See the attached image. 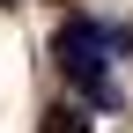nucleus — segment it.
<instances>
[{
    "label": "nucleus",
    "instance_id": "1",
    "mask_svg": "<svg viewBox=\"0 0 133 133\" xmlns=\"http://www.w3.org/2000/svg\"><path fill=\"white\" fill-rule=\"evenodd\" d=\"M104 22H89V15H66L59 22V37H52V52H59V66L81 81V96L89 104H118V89H111V74H104Z\"/></svg>",
    "mask_w": 133,
    "mask_h": 133
},
{
    "label": "nucleus",
    "instance_id": "2",
    "mask_svg": "<svg viewBox=\"0 0 133 133\" xmlns=\"http://www.w3.org/2000/svg\"><path fill=\"white\" fill-rule=\"evenodd\" d=\"M44 133H89V126H81V111H52V126H44Z\"/></svg>",
    "mask_w": 133,
    "mask_h": 133
},
{
    "label": "nucleus",
    "instance_id": "3",
    "mask_svg": "<svg viewBox=\"0 0 133 133\" xmlns=\"http://www.w3.org/2000/svg\"><path fill=\"white\" fill-rule=\"evenodd\" d=\"M0 8H15V0H0Z\"/></svg>",
    "mask_w": 133,
    "mask_h": 133
}]
</instances>
